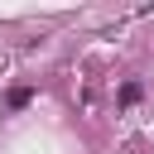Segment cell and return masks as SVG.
Segmentation results:
<instances>
[{
	"instance_id": "2",
	"label": "cell",
	"mask_w": 154,
	"mask_h": 154,
	"mask_svg": "<svg viewBox=\"0 0 154 154\" xmlns=\"http://www.w3.org/2000/svg\"><path fill=\"white\" fill-rule=\"evenodd\" d=\"M120 101L135 106V101H140V82H125V87H120Z\"/></svg>"
},
{
	"instance_id": "1",
	"label": "cell",
	"mask_w": 154,
	"mask_h": 154,
	"mask_svg": "<svg viewBox=\"0 0 154 154\" xmlns=\"http://www.w3.org/2000/svg\"><path fill=\"white\" fill-rule=\"evenodd\" d=\"M29 101H34V91H29V87H14V91H10V106H14V111H19V106H29Z\"/></svg>"
}]
</instances>
